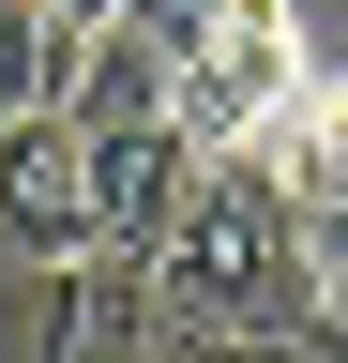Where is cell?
Returning a JSON list of instances; mask_svg holds the SVG:
<instances>
[{
	"label": "cell",
	"mask_w": 348,
	"mask_h": 363,
	"mask_svg": "<svg viewBox=\"0 0 348 363\" xmlns=\"http://www.w3.org/2000/svg\"><path fill=\"white\" fill-rule=\"evenodd\" d=\"M152 272V318L167 333H318V288H303V212L257 152H212L167 212V242L137 257Z\"/></svg>",
	"instance_id": "cell-1"
},
{
	"label": "cell",
	"mask_w": 348,
	"mask_h": 363,
	"mask_svg": "<svg viewBox=\"0 0 348 363\" xmlns=\"http://www.w3.org/2000/svg\"><path fill=\"white\" fill-rule=\"evenodd\" d=\"M288 91H303V16L288 0H212V30L182 45L167 121H182L197 152H257V121H273Z\"/></svg>",
	"instance_id": "cell-2"
},
{
	"label": "cell",
	"mask_w": 348,
	"mask_h": 363,
	"mask_svg": "<svg viewBox=\"0 0 348 363\" xmlns=\"http://www.w3.org/2000/svg\"><path fill=\"white\" fill-rule=\"evenodd\" d=\"M152 272L137 257H61L16 288V363H152Z\"/></svg>",
	"instance_id": "cell-3"
},
{
	"label": "cell",
	"mask_w": 348,
	"mask_h": 363,
	"mask_svg": "<svg viewBox=\"0 0 348 363\" xmlns=\"http://www.w3.org/2000/svg\"><path fill=\"white\" fill-rule=\"evenodd\" d=\"M76 167H91V257H152L167 242V212H182V182L212 167L182 121H76Z\"/></svg>",
	"instance_id": "cell-4"
},
{
	"label": "cell",
	"mask_w": 348,
	"mask_h": 363,
	"mask_svg": "<svg viewBox=\"0 0 348 363\" xmlns=\"http://www.w3.org/2000/svg\"><path fill=\"white\" fill-rule=\"evenodd\" d=\"M0 257L16 272H61L91 257V167H76V121H0Z\"/></svg>",
	"instance_id": "cell-5"
},
{
	"label": "cell",
	"mask_w": 348,
	"mask_h": 363,
	"mask_svg": "<svg viewBox=\"0 0 348 363\" xmlns=\"http://www.w3.org/2000/svg\"><path fill=\"white\" fill-rule=\"evenodd\" d=\"M257 167L288 182V212H348V76H303L257 121Z\"/></svg>",
	"instance_id": "cell-6"
},
{
	"label": "cell",
	"mask_w": 348,
	"mask_h": 363,
	"mask_svg": "<svg viewBox=\"0 0 348 363\" xmlns=\"http://www.w3.org/2000/svg\"><path fill=\"white\" fill-rule=\"evenodd\" d=\"M76 76V16L61 0H0V121H46Z\"/></svg>",
	"instance_id": "cell-7"
},
{
	"label": "cell",
	"mask_w": 348,
	"mask_h": 363,
	"mask_svg": "<svg viewBox=\"0 0 348 363\" xmlns=\"http://www.w3.org/2000/svg\"><path fill=\"white\" fill-rule=\"evenodd\" d=\"M152 363H303V333H152Z\"/></svg>",
	"instance_id": "cell-8"
},
{
	"label": "cell",
	"mask_w": 348,
	"mask_h": 363,
	"mask_svg": "<svg viewBox=\"0 0 348 363\" xmlns=\"http://www.w3.org/2000/svg\"><path fill=\"white\" fill-rule=\"evenodd\" d=\"M121 30H137V45H167V61H182V45L212 30V0H121Z\"/></svg>",
	"instance_id": "cell-9"
},
{
	"label": "cell",
	"mask_w": 348,
	"mask_h": 363,
	"mask_svg": "<svg viewBox=\"0 0 348 363\" xmlns=\"http://www.w3.org/2000/svg\"><path fill=\"white\" fill-rule=\"evenodd\" d=\"M61 16H76V30H106V16H121V0H61Z\"/></svg>",
	"instance_id": "cell-10"
}]
</instances>
